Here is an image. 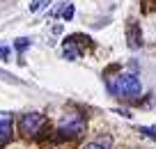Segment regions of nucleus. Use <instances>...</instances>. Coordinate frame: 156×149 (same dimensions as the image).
I'll return each instance as SVG.
<instances>
[{
	"instance_id": "obj_10",
	"label": "nucleus",
	"mask_w": 156,
	"mask_h": 149,
	"mask_svg": "<svg viewBox=\"0 0 156 149\" xmlns=\"http://www.w3.org/2000/svg\"><path fill=\"white\" fill-rule=\"evenodd\" d=\"M83 149H106L103 144H99V142H90V144H85Z\"/></svg>"
},
{
	"instance_id": "obj_1",
	"label": "nucleus",
	"mask_w": 156,
	"mask_h": 149,
	"mask_svg": "<svg viewBox=\"0 0 156 149\" xmlns=\"http://www.w3.org/2000/svg\"><path fill=\"white\" fill-rule=\"evenodd\" d=\"M108 90L115 96H122V99H131V96H138L142 92V85L138 80V76L133 73H119L117 78H112L108 83Z\"/></svg>"
},
{
	"instance_id": "obj_5",
	"label": "nucleus",
	"mask_w": 156,
	"mask_h": 149,
	"mask_svg": "<svg viewBox=\"0 0 156 149\" xmlns=\"http://www.w3.org/2000/svg\"><path fill=\"white\" fill-rule=\"evenodd\" d=\"M48 2H51V0H32V2H30V12H39V9H44Z\"/></svg>"
},
{
	"instance_id": "obj_7",
	"label": "nucleus",
	"mask_w": 156,
	"mask_h": 149,
	"mask_svg": "<svg viewBox=\"0 0 156 149\" xmlns=\"http://www.w3.org/2000/svg\"><path fill=\"white\" fill-rule=\"evenodd\" d=\"M0 60H2V62L9 60V48H7V46H0Z\"/></svg>"
},
{
	"instance_id": "obj_2",
	"label": "nucleus",
	"mask_w": 156,
	"mask_h": 149,
	"mask_svg": "<svg viewBox=\"0 0 156 149\" xmlns=\"http://www.w3.org/2000/svg\"><path fill=\"white\" fill-rule=\"evenodd\" d=\"M44 122H46L44 115H39V112H28V115L21 117L19 126H21V131H23V133L34 135V133H39V129H41V126H44Z\"/></svg>"
},
{
	"instance_id": "obj_3",
	"label": "nucleus",
	"mask_w": 156,
	"mask_h": 149,
	"mask_svg": "<svg viewBox=\"0 0 156 149\" xmlns=\"http://www.w3.org/2000/svg\"><path fill=\"white\" fill-rule=\"evenodd\" d=\"M12 140V112H0V147Z\"/></svg>"
},
{
	"instance_id": "obj_9",
	"label": "nucleus",
	"mask_w": 156,
	"mask_h": 149,
	"mask_svg": "<svg viewBox=\"0 0 156 149\" xmlns=\"http://www.w3.org/2000/svg\"><path fill=\"white\" fill-rule=\"evenodd\" d=\"M62 19H64V21H69V19H73V5H69V7H67V9H64V12H62Z\"/></svg>"
},
{
	"instance_id": "obj_8",
	"label": "nucleus",
	"mask_w": 156,
	"mask_h": 149,
	"mask_svg": "<svg viewBox=\"0 0 156 149\" xmlns=\"http://www.w3.org/2000/svg\"><path fill=\"white\" fill-rule=\"evenodd\" d=\"M140 133H142V135H147V138H154V140H156V129H145V126H142Z\"/></svg>"
},
{
	"instance_id": "obj_4",
	"label": "nucleus",
	"mask_w": 156,
	"mask_h": 149,
	"mask_svg": "<svg viewBox=\"0 0 156 149\" xmlns=\"http://www.w3.org/2000/svg\"><path fill=\"white\" fill-rule=\"evenodd\" d=\"M129 46L131 48H140L142 46V37H140V25L136 21L129 23Z\"/></svg>"
},
{
	"instance_id": "obj_6",
	"label": "nucleus",
	"mask_w": 156,
	"mask_h": 149,
	"mask_svg": "<svg viewBox=\"0 0 156 149\" xmlns=\"http://www.w3.org/2000/svg\"><path fill=\"white\" fill-rule=\"evenodd\" d=\"M28 46H30V39H28V37H21V39H16V41H14V48H16V51H25Z\"/></svg>"
}]
</instances>
